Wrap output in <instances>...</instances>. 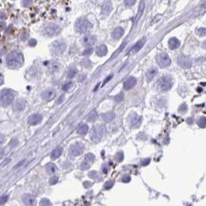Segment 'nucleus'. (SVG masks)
Instances as JSON below:
<instances>
[{
	"label": "nucleus",
	"mask_w": 206,
	"mask_h": 206,
	"mask_svg": "<svg viewBox=\"0 0 206 206\" xmlns=\"http://www.w3.org/2000/svg\"><path fill=\"white\" fill-rule=\"evenodd\" d=\"M178 63L181 67H184V68H190L192 65L191 58L188 56L184 55L179 56L178 58Z\"/></svg>",
	"instance_id": "obj_10"
},
{
	"label": "nucleus",
	"mask_w": 206,
	"mask_h": 206,
	"mask_svg": "<svg viewBox=\"0 0 206 206\" xmlns=\"http://www.w3.org/2000/svg\"><path fill=\"white\" fill-rule=\"evenodd\" d=\"M62 151L63 149L60 148V147H58V148L55 149V150L52 152V153H51V158H52V159H57V158L60 157V155L62 154Z\"/></svg>",
	"instance_id": "obj_28"
},
{
	"label": "nucleus",
	"mask_w": 206,
	"mask_h": 206,
	"mask_svg": "<svg viewBox=\"0 0 206 206\" xmlns=\"http://www.w3.org/2000/svg\"><path fill=\"white\" fill-rule=\"evenodd\" d=\"M8 198H9L8 195H3V196H2V197L0 198V205L5 204L8 201Z\"/></svg>",
	"instance_id": "obj_42"
},
{
	"label": "nucleus",
	"mask_w": 206,
	"mask_h": 206,
	"mask_svg": "<svg viewBox=\"0 0 206 206\" xmlns=\"http://www.w3.org/2000/svg\"><path fill=\"white\" fill-rule=\"evenodd\" d=\"M137 84V79L134 77H130L126 81L124 82V88L126 90H130L136 85Z\"/></svg>",
	"instance_id": "obj_15"
},
{
	"label": "nucleus",
	"mask_w": 206,
	"mask_h": 206,
	"mask_svg": "<svg viewBox=\"0 0 206 206\" xmlns=\"http://www.w3.org/2000/svg\"><path fill=\"white\" fill-rule=\"evenodd\" d=\"M197 33L199 36H201V37H204V36H205V33H206V30L205 28H199L198 30H197Z\"/></svg>",
	"instance_id": "obj_38"
},
{
	"label": "nucleus",
	"mask_w": 206,
	"mask_h": 206,
	"mask_svg": "<svg viewBox=\"0 0 206 206\" xmlns=\"http://www.w3.org/2000/svg\"><path fill=\"white\" fill-rule=\"evenodd\" d=\"M102 169H103V172L104 173H107V170H108V168H106V167H105V166H103V167H102Z\"/></svg>",
	"instance_id": "obj_56"
},
{
	"label": "nucleus",
	"mask_w": 206,
	"mask_h": 206,
	"mask_svg": "<svg viewBox=\"0 0 206 206\" xmlns=\"http://www.w3.org/2000/svg\"><path fill=\"white\" fill-rule=\"evenodd\" d=\"M137 0H125V5L126 6H132L136 3Z\"/></svg>",
	"instance_id": "obj_41"
},
{
	"label": "nucleus",
	"mask_w": 206,
	"mask_h": 206,
	"mask_svg": "<svg viewBox=\"0 0 206 206\" xmlns=\"http://www.w3.org/2000/svg\"><path fill=\"white\" fill-rule=\"evenodd\" d=\"M95 42H96V37L95 36H92V35L86 36L83 39V44L85 46H92L95 44Z\"/></svg>",
	"instance_id": "obj_21"
},
{
	"label": "nucleus",
	"mask_w": 206,
	"mask_h": 206,
	"mask_svg": "<svg viewBox=\"0 0 206 206\" xmlns=\"http://www.w3.org/2000/svg\"><path fill=\"white\" fill-rule=\"evenodd\" d=\"M72 86V82H67V83L65 84L64 85L62 86V90L65 91V92H67L71 88Z\"/></svg>",
	"instance_id": "obj_35"
},
{
	"label": "nucleus",
	"mask_w": 206,
	"mask_h": 206,
	"mask_svg": "<svg viewBox=\"0 0 206 206\" xmlns=\"http://www.w3.org/2000/svg\"><path fill=\"white\" fill-rule=\"evenodd\" d=\"M26 105V102L23 99L17 100L13 104V110L16 112H20L24 109Z\"/></svg>",
	"instance_id": "obj_18"
},
{
	"label": "nucleus",
	"mask_w": 206,
	"mask_h": 206,
	"mask_svg": "<svg viewBox=\"0 0 206 206\" xmlns=\"http://www.w3.org/2000/svg\"><path fill=\"white\" fill-rule=\"evenodd\" d=\"M88 131V126L86 124L83 123V124H81L79 126L78 130H77V132L80 135H83L85 136V134H87V132Z\"/></svg>",
	"instance_id": "obj_26"
},
{
	"label": "nucleus",
	"mask_w": 206,
	"mask_h": 206,
	"mask_svg": "<svg viewBox=\"0 0 206 206\" xmlns=\"http://www.w3.org/2000/svg\"><path fill=\"white\" fill-rule=\"evenodd\" d=\"M93 52V49L92 47H88L86 50H85V51L83 52V55L84 56H88L92 54Z\"/></svg>",
	"instance_id": "obj_39"
},
{
	"label": "nucleus",
	"mask_w": 206,
	"mask_h": 206,
	"mask_svg": "<svg viewBox=\"0 0 206 206\" xmlns=\"http://www.w3.org/2000/svg\"><path fill=\"white\" fill-rule=\"evenodd\" d=\"M23 201L24 204L26 205H33L35 204L36 199L32 195L30 194H26L23 196Z\"/></svg>",
	"instance_id": "obj_16"
},
{
	"label": "nucleus",
	"mask_w": 206,
	"mask_h": 206,
	"mask_svg": "<svg viewBox=\"0 0 206 206\" xmlns=\"http://www.w3.org/2000/svg\"><path fill=\"white\" fill-rule=\"evenodd\" d=\"M102 118L103 119V120H105L106 123H111L115 119V114L112 112H105V113L102 114Z\"/></svg>",
	"instance_id": "obj_22"
},
{
	"label": "nucleus",
	"mask_w": 206,
	"mask_h": 206,
	"mask_svg": "<svg viewBox=\"0 0 206 206\" xmlns=\"http://www.w3.org/2000/svg\"><path fill=\"white\" fill-rule=\"evenodd\" d=\"M130 181H131V178L129 175H124L122 178V181L124 183H129Z\"/></svg>",
	"instance_id": "obj_44"
},
{
	"label": "nucleus",
	"mask_w": 206,
	"mask_h": 206,
	"mask_svg": "<svg viewBox=\"0 0 206 206\" xmlns=\"http://www.w3.org/2000/svg\"><path fill=\"white\" fill-rule=\"evenodd\" d=\"M150 162H151V158H147V159H146V160H143L141 164L143 166H146V165L150 164Z\"/></svg>",
	"instance_id": "obj_48"
},
{
	"label": "nucleus",
	"mask_w": 206,
	"mask_h": 206,
	"mask_svg": "<svg viewBox=\"0 0 206 206\" xmlns=\"http://www.w3.org/2000/svg\"><path fill=\"white\" fill-rule=\"evenodd\" d=\"M123 98H124V95H123V93H120V94H119L118 95H116V98H115V100H116L117 102H122L123 99Z\"/></svg>",
	"instance_id": "obj_43"
},
{
	"label": "nucleus",
	"mask_w": 206,
	"mask_h": 206,
	"mask_svg": "<svg viewBox=\"0 0 206 206\" xmlns=\"http://www.w3.org/2000/svg\"><path fill=\"white\" fill-rule=\"evenodd\" d=\"M37 44V41L35 40H31L30 41V46H35Z\"/></svg>",
	"instance_id": "obj_50"
},
{
	"label": "nucleus",
	"mask_w": 206,
	"mask_h": 206,
	"mask_svg": "<svg viewBox=\"0 0 206 206\" xmlns=\"http://www.w3.org/2000/svg\"><path fill=\"white\" fill-rule=\"evenodd\" d=\"M187 109H188V108H187V105H186L185 104H183L182 105H181V107H180V109H179V112H184L187 111Z\"/></svg>",
	"instance_id": "obj_47"
},
{
	"label": "nucleus",
	"mask_w": 206,
	"mask_h": 206,
	"mask_svg": "<svg viewBox=\"0 0 206 206\" xmlns=\"http://www.w3.org/2000/svg\"><path fill=\"white\" fill-rule=\"evenodd\" d=\"M42 119H43V117H42V116L40 115V114L35 113L31 115V116L28 118L27 122L30 125L35 126V125H37V124H39V123L42 121Z\"/></svg>",
	"instance_id": "obj_12"
},
{
	"label": "nucleus",
	"mask_w": 206,
	"mask_h": 206,
	"mask_svg": "<svg viewBox=\"0 0 206 206\" xmlns=\"http://www.w3.org/2000/svg\"><path fill=\"white\" fill-rule=\"evenodd\" d=\"M145 43H146V38L144 37V38H142L140 40L137 42L134 46H132L131 50L130 51V52H129V54H134V53H137L138 51L141 50V48L144 46Z\"/></svg>",
	"instance_id": "obj_13"
},
{
	"label": "nucleus",
	"mask_w": 206,
	"mask_h": 206,
	"mask_svg": "<svg viewBox=\"0 0 206 206\" xmlns=\"http://www.w3.org/2000/svg\"><path fill=\"white\" fill-rule=\"evenodd\" d=\"M76 74L77 70L75 69V68H73V67H72V68H70L68 72H67V78H72L75 77Z\"/></svg>",
	"instance_id": "obj_31"
},
{
	"label": "nucleus",
	"mask_w": 206,
	"mask_h": 206,
	"mask_svg": "<svg viewBox=\"0 0 206 206\" xmlns=\"http://www.w3.org/2000/svg\"><path fill=\"white\" fill-rule=\"evenodd\" d=\"M198 125L200 127H202V128L205 127L206 119L205 116H203V117H201V118L198 119Z\"/></svg>",
	"instance_id": "obj_32"
},
{
	"label": "nucleus",
	"mask_w": 206,
	"mask_h": 206,
	"mask_svg": "<svg viewBox=\"0 0 206 206\" xmlns=\"http://www.w3.org/2000/svg\"><path fill=\"white\" fill-rule=\"evenodd\" d=\"M74 28H75V30L77 32L80 33H88L92 28V25L86 19L81 18L76 21Z\"/></svg>",
	"instance_id": "obj_4"
},
{
	"label": "nucleus",
	"mask_w": 206,
	"mask_h": 206,
	"mask_svg": "<svg viewBox=\"0 0 206 206\" xmlns=\"http://www.w3.org/2000/svg\"><path fill=\"white\" fill-rule=\"evenodd\" d=\"M63 99H64V96L62 95V96H60V98H59V100L58 101V104H60V103H61V102H62V100Z\"/></svg>",
	"instance_id": "obj_53"
},
{
	"label": "nucleus",
	"mask_w": 206,
	"mask_h": 206,
	"mask_svg": "<svg viewBox=\"0 0 206 206\" xmlns=\"http://www.w3.org/2000/svg\"><path fill=\"white\" fill-rule=\"evenodd\" d=\"M173 85V81L171 76H163L158 81V88L162 92H167L171 89Z\"/></svg>",
	"instance_id": "obj_5"
},
{
	"label": "nucleus",
	"mask_w": 206,
	"mask_h": 206,
	"mask_svg": "<svg viewBox=\"0 0 206 206\" xmlns=\"http://www.w3.org/2000/svg\"><path fill=\"white\" fill-rule=\"evenodd\" d=\"M48 70L49 71L52 73V74L56 73V72H58L59 71V70H60V64L58 62H55V61L51 63L48 66Z\"/></svg>",
	"instance_id": "obj_23"
},
{
	"label": "nucleus",
	"mask_w": 206,
	"mask_h": 206,
	"mask_svg": "<svg viewBox=\"0 0 206 206\" xmlns=\"http://www.w3.org/2000/svg\"><path fill=\"white\" fill-rule=\"evenodd\" d=\"M157 69L156 68V67H153V68H151V69H150L148 71V72H147V74H146V78H147V81L150 82V81H151L153 79V78L157 75Z\"/></svg>",
	"instance_id": "obj_24"
},
{
	"label": "nucleus",
	"mask_w": 206,
	"mask_h": 206,
	"mask_svg": "<svg viewBox=\"0 0 206 206\" xmlns=\"http://www.w3.org/2000/svg\"><path fill=\"white\" fill-rule=\"evenodd\" d=\"M40 205L44 206H48L51 205V202H50L48 199H46V198H43V199L40 201Z\"/></svg>",
	"instance_id": "obj_34"
},
{
	"label": "nucleus",
	"mask_w": 206,
	"mask_h": 206,
	"mask_svg": "<svg viewBox=\"0 0 206 206\" xmlns=\"http://www.w3.org/2000/svg\"><path fill=\"white\" fill-rule=\"evenodd\" d=\"M4 141H5L4 136L0 133V144H2Z\"/></svg>",
	"instance_id": "obj_52"
},
{
	"label": "nucleus",
	"mask_w": 206,
	"mask_h": 206,
	"mask_svg": "<svg viewBox=\"0 0 206 206\" xmlns=\"http://www.w3.org/2000/svg\"><path fill=\"white\" fill-rule=\"evenodd\" d=\"M168 45L171 50H176L181 46V42L179 41V40L177 39L176 37H172L168 41Z\"/></svg>",
	"instance_id": "obj_17"
},
{
	"label": "nucleus",
	"mask_w": 206,
	"mask_h": 206,
	"mask_svg": "<svg viewBox=\"0 0 206 206\" xmlns=\"http://www.w3.org/2000/svg\"><path fill=\"white\" fill-rule=\"evenodd\" d=\"M9 161H10V159H8V160H5L4 162L2 163V164H2V166H4L5 164H7V163H8V162H9Z\"/></svg>",
	"instance_id": "obj_54"
},
{
	"label": "nucleus",
	"mask_w": 206,
	"mask_h": 206,
	"mask_svg": "<svg viewBox=\"0 0 206 206\" xmlns=\"http://www.w3.org/2000/svg\"><path fill=\"white\" fill-rule=\"evenodd\" d=\"M95 157L94 155H93L92 153H88L87 155L85 156V159L86 160H89L91 163L94 162V160H95Z\"/></svg>",
	"instance_id": "obj_37"
},
{
	"label": "nucleus",
	"mask_w": 206,
	"mask_h": 206,
	"mask_svg": "<svg viewBox=\"0 0 206 206\" xmlns=\"http://www.w3.org/2000/svg\"><path fill=\"white\" fill-rule=\"evenodd\" d=\"M18 139H16V138H14V139H12L11 143L9 144V145H10V147H12V148H13V147H16L17 145H18Z\"/></svg>",
	"instance_id": "obj_40"
},
{
	"label": "nucleus",
	"mask_w": 206,
	"mask_h": 206,
	"mask_svg": "<svg viewBox=\"0 0 206 206\" xmlns=\"http://www.w3.org/2000/svg\"><path fill=\"white\" fill-rule=\"evenodd\" d=\"M23 162H24V160H23V161H21V162L19 163V164L16 165V167H15V168H16V167H19V166H21V165L23 164Z\"/></svg>",
	"instance_id": "obj_55"
},
{
	"label": "nucleus",
	"mask_w": 206,
	"mask_h": 206,
	"mask_svg": "<svg viewBox=\"0 0 206 206\" xmlns=\"http://www.w3.org/2000/svg\"><path fill=\"white\" fill-rule=\"evenodd\" d=\"M105 134V127L104 125L94 126L90 132L91 139L95 143H98L101 141Z\"/></svg>",
	"instance_id": "obj_3"
},
{
	"label": "nucleus",
	"mask_w": 206,
	"mask_h": 206,
	"mask_svg": "<svg viewBox=\"0 0 206 206\" xmlns=\"http://www.w3.org/2000/svg\"><path fill=\"white\" fill-rule=\"evenodd\" d=\"M124 34V30L122 27H117L112 33V37L115 40L120 39Z\"/></svg>",
	"instance_id": "obj_20"
},
{
	"label": "nucleus",
	"mask_w": 206,
	"mask_h": 206,
	"mask_svg": "<svg viewBox=\"0 0 206 206\" xmlns=\"http://www.w3.org/2000/svg\"><path fill=\"white\" fill-rule=\"evenodd\" d=\"M60 32V28L59 26L54 23H49L44 27L43 33L46 37H53L58 35Z\"/></svg>",
	"instance_id": "obj_7"
},
{
	"label": "nucleus",
	"mask_w": 206,
	"mask_h": 206,
	"mask_svg": "<svg viewBox=\"0 0 206 206\" xmlns=\"http://www.w3.org/2000/svg\"><path fill=\"white\" fill-rule=\"evenodd\" d=\"M3 82H4V78L2 76V74L0 73V85H2Z\"/></svg>",
	"instance_id": "obj_51"
},
{
	"label": "nucleus",
	"mask_w": 206,
	"mask_h": 206,
	"mask_svg": "<svg viewBox=\"0 0 206 206\" xmlns=\"http://www.w3.org/2000/svg\"><path fill=\"white\" fill-rule=\"evenodd\" d=\"M98 117V115L97 112L95 111V110H92L89 113V116H88V122H93L95 119H97Z\"/></svg>",
	"instance_id": "obj_29"
},
{
	"label": "nucleus",
	"mask_w": 206,
	"mask_h": 206,
	"mask_svg": "<svg viewBox=\"0 0 206 206\" xmlns=\"http://www.w3.org/2000/svg\"><path fill=\"white\" fill-rule=\"evenodd\" d=\"M15 98V92L10 89H3L0 92V105L7 107L12 103Z\"/></svg>",
	"instance_id": "obj_2"
},
{
	"label": "nucleus",
	"mask_w": 206,
	"mask_h": 206,
	"mask_svg": "<svg viewBox=\"0 0 206 206\" xmlns=\"http://www.w3.org/2000/svg\"><path fill=\"white\" fill-rule=\"evenodd\" d=\"M91 164H92V163H91L89 160L85 159V160L81 162L80 167H81V169L82 170V171H86V170H88V168L91 167Z\"/></svg>",
	"instance_id": "obj_30"
},
{
	"label": "nucleus",
	"mask_w": 206,
	"mask_h": 206,
	"mask_svg": "<svg viewBox=\"0 0 206 206\" xmlns=\"http://www.w3.org/2000/svg\"><path fill=\"white\" fill-rule=\"evenodd\" d=\"M24 62L23 53L19 51H12L6 58V63L10 68H18L23 65Z\"/></svg>",
	"instance_id": "obj_1"
},
{
	"label": "nucleus",
	"mask_w": 206,
	"mask_h": 206,
	"mask_svg": "<svg viewBox=\"0 0 206 206\" xmlns=\"http://www.w3.org/2000/svg\"><path fill=\"white\" fill-rule=\"evenodd\" d=\"M66 49V44L63 40H57L51 44V51L53 55H60L65 52Z\"/></svg>",
	"instance_id": "obj_6"
},
{
	"label": "nucleus",
	"mask_w": 206,
	"mask_h": 206,
	"mask_svg": "<svg viewBox=\"0 0 206 206\" xmlns=\"http://www.w3.org/2000/svg\"><path fill=\"white\" fill-rule=\"evenodd\" d=\"M70 153L71 155L74 156V157H77V156H80L82 154L84 151V146L81 144H73L71 147H70Z\"/></svg>",
	"instance_id": "obj_11"
},
{
	"label": "nucleus",
	"mask_w": 206,
	"mask_h": 206,
	"mask_svg": "<svg viewBox=\"0 0 206 206\" xmlns=\"http://www.w3.org/2000/svg\"><path fill=\"white\" fill-rule=\"evenodd\" d=\"M107 52H108V49H107V46L104 45V44L98 46L97 51H96L97 55L99 56V57H103V56L106 55Z\"/></svg>",
	"instance_id": "obj_25"
},
{
	"label": "nucleus",
	"mask_w": 206,
	"mask_h": 206,
	"mask_svg": "<svg viewBox=\"0 0 206 206\" xmlns=\"http://www.w3.org/2000/svg\"><path fill=\"white\" fill-rule=\"evenodd\" d=\"M112 76H113V74H110V75H109V76L107 77L105 79V81H104V82H103V85H105V84L108 82V81H109L110 80H111L112 78Z\"/></svg>",
	"instance_id": "obj_49"
},
{
	"label": "nucleus",
	"mask_w": 206,
	"mask_h": 206,
	"mask_svg": "<svg viewBox=\"0 0 206 206\" xmlns=\"http://www.w3.org/2000/svg\"><path fill=\"white\" fill-rule=\"evenodd\" d=\"M113 184H114V181H107L106 183L105 184L104 188L105 189H106V190H108V189H110V188H112V187L113 186Z\"/></svg>",
	"instance_id": "obj_36"
},
{
	"label": "nucleus",
	"mask_w": 206,
	"mask_h": 206,
	"mask_svg": "<svg viewBox=\"0 0 206 206\" xmlns=\"http://www.w3.org/2000/svg\"><path fill=\"white\" fill-rule=\"evenodd\" d=\"M46 170L49 174H54L58 171V167H56V165L53 163H49L46 166Z\"/></svg>",
	"instance_id": "obj_27"
},
{
	"label": "nucleus",
	"mask_w": 206,
	"mask_h": 206,
	"mask_svg": "<svg viewBox=\"0 0 206 206\" xmlns=\"http://www.w3.org/2000/svg\"><path fill=\"white\" fill-rule=\"evenodd\" d=\"M56 95V92L55 91L52 89V88H48V89H46L44 91V92L42 93V98L43 99L45 100V101H51L55 97Z\"/></svg>",
	"instance_id": "obj_14"
},
{
	"label": "nucleus",
	"mask_w": 206,
	"mask_h": 206,
	"mask_svg": "<svg viewBox=\"0 0 206 206\" xmlns=\"http://www.w3.org/2000/svg\"><path fill=\"white\" fill-rule=\"evenodd\" d=\"M156 59H157V62L158 65L161 67H166L167 66H169L171 65V60L168 57V55L165 53H159L157 56Z\"/></svg>",
	"instance_id": "obj_8"
},
{
	"label": "nucleus",
	"mask_w": 206,
	"mask_h": 206,
	"mask_svg": "<svg viewBox=\"0 0 206 206\" xmlns=\"http://www.w3.org/2000/svg\"><path fill=\"white\" fill-rule=\"evenodd\" d=\"M128 122L131 128H137L139 127L141 124L142 119L140 116H139L137 113H131L130 116L128 118Z\"/></svg>",
	"instance_id": "obj_9"
},
{
	"label": "nucleus",
	"mask_w": 206,
	"mask_h": 206,
	"mask_svg": "<svg viewBox=\"0 0 206 206\" xmlns=\"http://www.w3.org/2000/svg\"><path fill=\"white\" fill-rule=\"evenodd\" d=\"M112 6L110 1H105L102 5V14L103 15H109L110 12H112Z\"/></svg>",
	"instance_id": "obj_19"
},
{
	"label": "nucleus",
	"mask_w": 206,
	"mask_h": 206,
	"mask_svg": "<svg viewBox=\"0 0 206 206\" xmlns=\"http://www.w3.org/2000/svg\"><path fill=\"white\" fill-rule=\"evenodd\" d=\"M58 181V177L53 176L52 177V178H51V180H50V183H51V184H54L57 183Z\"/></svg>",
	"instance_id": "obj_46"
},
{
	"label": "nucleus",
	"mask_w": 206,
	"mask_h": 206,
	"mask_svg": "<svg viewBox=\"0 0 206 206\" xmlns=\"http://www.w3.org/2000/svg\"><path fill=\"white\" fill-rule=\"evenodd\" d=\"M125 44H126V43H123V44H122V46H121V47H119V48L118 50H117V51L116 52V53H115V54H113V56L112 57V59H113V58L116 57V56H117V54H118V53H119V52H121V51H122V50H123V49L124 48V46H125Z\"/></svg>",
	"instance_id": "obj_45"
},
{
	"label": "nucleus",
	"mask_w": 206,
	"mask_h": 206,
	"mask_svg": "<svg viewBox=\"0 0 206 206\" xmlns=\"http://www.w3.org/2000/svg\"><path fill=\"white\" fill-rule=\"evenodd\" d=\"M123 157H124V155H123V153L122 151H119L118 153H116V156H115V159L117 162H121L123 161Z\"/></svg>",
	"instance_id": "obj_33"
}]
</instances>
